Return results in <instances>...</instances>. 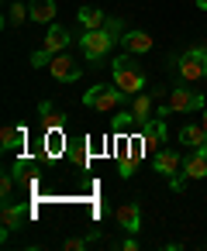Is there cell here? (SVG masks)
<instances>
[{"instance_id": "cell-1", "label": "cell", "mask_w": 207, "mask_h": 251, "mask_svg": "<svg viewBox=\"0 0 207 251\" xmlns=\"http://www.w3.org/2000/svg\"><path fill=\"white\" fill-rule=\"evenodd\" d=\"M121 35V25L118 21H107L104 28H93V31H87L83 38H80V49H83V55H87V62H97V59H104V52L114 45V38Z\"/></svg>"}, {"instance_id": "cell-2", "label": "cell", "mask_w": 207, "mask_h": 251, "mask_svg": "<svg viewBox=\"0 0 207 251\" xmlns=\"http://www.w3.org/2000/svg\"><path fill=\"white\" fill-rule=\"evenodd\" d=\"M111 73H114V86H118V90H124L128 97H135V93H142V90H145V73L131 62V55L114 59Z\"/></svg>"}, {"instance_id": "cell-3", "label": "cell", "mask_w": 207, "mask_h": 251, "mask_svg": "<svg viewBox=\"0 0 207 251\" xmlns=\"http://www.w3.org/2000/svg\"><path fill=\"white\" fill-rule=\"evenodd\" d=\"M179 76H183L186 83L207 79V49H204V45H197V49H190V52L179 55Z\"/></svg>"}, {"instance_id": "cell-4", "label": "cell", "mask_w": 207, "mask_h": 251, "mask_svg": "<svg viewBox=\"0 0 207 251\" xmlns=\"http://www.w3.org/2000/svg\"><path fill=\"white\" fill-rule=\"evenodd\" d=\"M124 97H128V93H124V90H118V86H90V90H87V97H83V103H87V107H93V110H114Z\"/></svg>"}, {"instance_id": "cell-5", "label": "cell", "mask_w": 207, "mask_h": 251, "mask_svg": "<svg viewBox=\"0 0 207 251\" xmlns=\"http://www.w3.org/2000/svg\"><path fill=\"white\" fill-rule=\"evenodd\" d=\"M204 107V93H193V90H173L166 107L159 110L162 117L166 114H190V110H200Z\"/></svg>"}, {"instance_id": "cell-6", "label": "cell", "mask_w": 207, "mask_h": 251, "mask_svg": "<svg viewBox=\"0 0 207 251\" xmlns=\"http://www.w3.org/2000/svg\"><path fill=\"white\" fill-rule=\"evenodd\" d=\"M183 179H207V148H197L193 155L183 158V172H179V179L173 182V189H179Z\"/></svg>"}, {"instance_id": "cell-7", "label": "cell", "mask_w": 207, "mask_h": 251, "mask_svg": "<svg viewBox=\"0 0 207 251\" xmlns=\"http://www.w3.org/2000/svg\"><path fill=\"white\" fill-rule=\"evenodd\" d=\"M145 151H148V148H145V138L131 141V145L121 151V158H118V169H121V176H124V179L138 172V165H142V155H145Z\"/></svg>"}, {"instance_id": "cell-8", "label": "cell", "mask_w": 207, "mask_h": 251, "mask_svg": "<svg viewBox=\"0 0 207 251\" xmlns=\"http://www.w3.org/2000/svg\"><path fill=\"white\" fill-rule=\"evenodd\" d=\"M49 73H52V79H59V83H73L83 69H80L76 59H69V55H56V59L49 62Z\"/></svg>"}, {"instance_id": "cell-9", "label": "cell", "mask_w": 207, "mask_h": 251, "mask_svg": "<svg viewBox=\"0 0 207 251\" xmlns=\"http://www.w3.org/2000/svg\"><path fill=\"white\" fill-rule=\"evenodd\" d=\"M155 172H162V176H169V179L176 182L179 172H183V158H179V151H169V148L155 151Z\"/></svg>"}, {"instance_id": "cell-10", "label": "cell", "mask_w": 207, "mask_h": 251, "mask_svg": "<svg viewBox=\"0 0 207 251\" xmlns=\"http://www.w3.org/2000/svg\"><path fill=\"white\" fill-rule=\"evenodd\" d=\"M118 224H121L124 234H138V227H142V210H138V203L118 206Z\"/></svg>"}, {"instance_id": "cell-11", "label": "cell", "mask_w": 207, "mask_h": 251, "mask_svg": "<svg viewBox=\"0 0 207 251\" xmlns=\"http://www.w3.org/2000/svg\"><path fill=\"white\" fill-rule=\"evenodd\" d=\"M66 45H69V31H66L62 25H52V28H49V35H45V42H42V52L56 55V52H62Z\"/></svg>"}, {"instance_id": "cell-12", "label": "cell", "mask_w": 207, "mask_h": 251, "mask_svg": "<svg viewBox=\"0 0 207 251\" xmlns=\"http://www.w3.org/2000/svg\"><path fill=\"white\" fill-rule=\"evenodd\" d=\"M142 138H145V148H159L166 141V121H162V114L145 121V134Z\"/></svg>"}, {"instance_id": "cell-13", "label": "cell", "mask_w": 207, "mask_h": 251, "mask_svg": "<svg viewBox=\"0 0 207 251\" xmlns=\"http://www.w3.org/2000/svg\"><path fill=\"white\" fill-rule=\"evenodd\" d=\"M179 141L190 145V148H207V127H204V121L200 124H183Z\"/></svg>"}, {"instance_id": "cell-14", "label": "cell", "mask_w": 207, "mask_h": 251, "mask_svg": "<svg viewBox=\"0 0 207 251\" xmlns=\"http://www.w3.org/2000/svg\"><path fill=\"white\" fill-rule=\"evenodd\" d=\"M21 145H25V127H18V124H4V127H0V148H4V151H14Z\"/></svg>"}, {"instance_id": "cell-15", "label": "cell", "mask_w": 207, "mask_h": 251, "mask_svg": "<svg viewBox=\"0 0 207 251\" xmlns=\"http://www.w3.org/2000/svg\"><path fill=\"white\" fill-rule=\"evenodd\" d=\"M28 18H31V21H38V25H49V21L56 18V0H31Z\"/></svg>"}, {"instance_id": "cell-16", "label": "cell", "mask_w": 207, "mask_h": 251, "mask_svg": "<svg viewBox=\"0 0 207 251\" xmlns=\"http://www.w3.org/2000/svg\"><path fill=\"white\" fill-rule=\"evenodd\" d=\"M121 45H124L128 52H148V49H152V38H148L145 31H124V35H121Z\"/></svg>"}, {"instance_id": "cell-17", "label": "cell", "mask_w": 207, "mask_h": 251, "mask_svg": "<svg viewBox=\"0 0 207 251\" xmlns=\"http://www.w3.org/2000/svg\"><path fill=\"white\" fill-rule=\"evenodd\" d=\"M80 25H83L87 31H93V28H104L107 18H104V11H97V7H80Z\"/></svg>"}, {"instance_id": "cell-18", "label": "cell", "mask_w": 207, "mask_h": 251, "mask_svg": "<svg viewBox=\"0 0 207 251\" xmlns=\"http://www.w3.org/2000/svg\"><path fill=\"white\" fill-rule=\"evenodd\" d=\"M131 117H135L138 124H145V121L152 117V97H138V93H135V100H131Z\"/></svg>"}, {"instance_id": "cell-19", "label": "cell", "mask_w": 207, "mask_h": 251, "mask_svg": "<svg viewBox=\"0 0 207 251\" xmlns=\"http://www.w3.org/2000/svg\"><path fill=\"white\" fill-rule=\"evenodd\" d=\"M38 110H42V121H45V127H49V131H59V127L66 124V117H62V114H59L52 103H42Z\"/></svg>"}, {"instance_id": "cell-20", "label": "cell", "mask_w": 207, "mask_h": 251, "mask_svg": "<svg viewBox=\"0 0 207 251\" xmlns=\"http://www.w3.org/2000/svg\"><path fill=\"white\" fill-rule=\"evenodd\" d=\"M18 224H21V206H14V203L7 200V203H4V237H7Z\"/></svg>"}, {"instance_id": "cell-21", "label": "cell", "mask_w": 207, "mask_h": 251, "mask_svg": "<svg viewBox=\"0 0 207 251\" xmlns=\"http://www.w3.org/2000/svg\"><path fill=\"white\" fill-rule=\"evenodd\" d=\"M25 14H28V11H25L21 4H11V14H7V28H14V25H21V21H25Z\"/></svg>"}, {"instance_id": "cell-22", "label": "cell", "mask_w": 207, "mask_h": 251, "mask_svg": "<svg viewBox=\"0 0 207 251\" xmlns=\"http://www.w3.org/2000/svg\"><path fill=\"white\" fill-rule=\"evenodd\" d=\"M11 186H14V179H11V176H4V179H0V196H4V203L11 200Z\"/></svg>"}, {"instance_id": "cell-23", "label": "cell", "mask_w": 207, "mask_h": 251, "mask_svg": "<svg viewBox=\"0 0 207 251\" xmlns=\"http://www.w3.org/2000/svg\"><path fill=\"white\" fill-rule=\"evenodd\" d=\"M83 244H87V241H76V237H73V241H66V248H69V251H80Z\"/></svg>"}, {"instance_id": "cell-24", "label": "cell", "mask_w": 207, "mask_h": 251, "mask_svg": "<svg viewBox=\"0 0 207 251\" xmlns=\"http://www.w3.org/2000/svg\"><path fill=\"white\" fill-rule=\"evenodd\" d=\"M204 127H207V110H204Z\"/></svg>"}]
</instances>
